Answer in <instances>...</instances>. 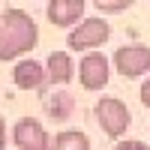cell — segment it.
Instances as JSON below:
<instances>
[{
	"instance_id": "cell-12",
	"label": "cell",
	"mask_w": 150,
	"mask_h": 150,
	"mask_svg": "<svg viewBox=\"0 0 150 150\" xmlns=\"http://www.w3.org/2000/svg\"><path fill=\"white\" fill-rule=\"evenodd\" d=\"M114 150H150L144 141H135V138H126V141H117Z\"/></svg>"
},
{
	"instance_id": "cell-15",
	"label": "cell",
	"mask_w": 150,
	"mask_h": 150,
	"mask_svg": "<svg viewBox=\"0 0 150 150\" xmlns=\"http://www.w3.org/2000/svg\"><path fill=\"white\" fill-rule=\"evenodd\" d=\"M6 147V123H3V117H0V150Z\"/></svg>"
},
{
	"instance_id": "cell-6",
	"label": "cell",
	"mask_w": 150,
	"mask_h": 150,
	"mask_svg": "<svg viewBox=\"0 0 150 150\" xmlns=\"http://www.w3.org/2000/svg\"><path fill=\"white\" fill-rule=\"evenodd\" d=\"M12 144L18 150H48L51 138H48L45 126L36 117H21L15 126H12Z\"/></svg>"
},
{
	"instance_id": "cell-5",
	"label": "cell",
	"mask_w": 150,
	"mask_h": 150,
	"mask_svg": "<svg viewBox=\"0 0 150 150\" xmlns=\"http://www.w3.org/2000/svg\"><path fill=\"white\" fill-rule=\"evenodd\" d=\"M108 75H111V63L102 51H90L81 57L78 63V81L84 90H102L108 84Z\"/></svg>"
},
{
	"instance_id": "cell-11",
	"label": "cell",
	"mask_w": 150,
	"mask_h": 150,
	"mask_svg": "<svg viewBox=\"0 0 150 150\" xmlns=\"http://www.w3.org/2000/svg\"><path fill=\"white\" fill-rule=\"evenodd\" d=\"M45 108L54 120H69L72 108H75V99H72V93H54V99H45Z\"/></svg>"
},
{
	"instance_id": "cell-13",
	"label": "cell",
	"mask_w": 150,
	"mask_h": 150,
	"mask_svg": "<svg viewBox=\"0 0 150 150\" xmlns=\"http://www.w3.org/2000/svg\"><path fill=\"white\" fill-rule=\"evenodd\" d=\"M96 9L99 12H120V9H129V0H123V3H102V0H99Z\"/></svg>"
},
{
	"instance_id": "cell-4",
	"label": "cell",
	"mask_w": 150,
	"mask_h": 150,
	"mask_svg": "<svg viewBox=\"0 0 150 150\" xmlns=\"http://www.w3.org/2000/svg\"><path fill=\"white\" fill-rule=\"evenodd\" d=\"M114 69L123 78H138V75L150 72V48L147 45H120L114 51Z\"/></svg>"
},
{
	"instance_id": "cell-3",
	"label": "cell",
	"mask_w": 150,
	"mask_h": 150,
	"mask_svg": "<svg viewBox=\"0 0 150 150\" xmlns=\"http://www.w3.org/2000/svg\"><path fill=\"white\" fill-rule=\"evenodd\" d=\"M111 36V24L105 18H81V24L69 33V48L72 51H96L99 45H105Z\"/></svg>"
},
{
	"instance_id": "cell-2",
	"label": "cell",
	"mask_w": 150,
	"mask_h": 150,
	"mask_svg": "<svg viewBox=\"0 0 150 150\" xmlns=\"http://www.w3.org/2000/svg\"><path fill=\"white\" fill-rule=\"evenodd\" d=\"M93 114H96L99 129H102L108 138H120V135L132 126L129 108H126V102H123V99H117V96H102V99L96 102Z\"/></svg>"
},
{
	"instance_id": "cell-14",
	"label": "cell",
	"mask_w": 150,
	"mask_h": 150,
	"mask_svg": "<svg viewBox=\"0 0 150 150\" xmlns=\"http://www.w3.org/2000/svg\"><path fill=\"white\" fill-rule=\"evenodd\" d=\"M141 105H144V108H150V78L141 84Z\"/></svg>"
},
{
	"instance_id": "cell-7",
	"label": "cell",
	"mask_w": 150,
	"mask_h": 150,
	"mask_svg": "<svg viewBox=\"0 0 150 150\" xmlns=\"http://www.w3.org/2000/svg\"><path fill=\"white\" fill-rule=\"evenodd\" d=\"M84 9H87L84 0H51L45 6V15H48V21L54 27H72L84 15Z\"/></svg>"
},
{
	"instance_id": "cell-10",
	"label": "cell",
	"mask_w": 150,
	"mask_h": 150,
	"mask_svg": "<svg viewBox=\"0 0 150 150\" xmlns=\"http://www.w3.org/2000/svg\"><path fill=\"white\" fill-rule=\"evenodd\" d=\"M48 150H90V138L81 129H63L51 138Z\"/></svg>"
},
{
	"instance_id": "cell-9",
	"label": "cell",
	"mask_w": 150,
	"mask_h": 150,
	"mask_svg": "<svg viewBox=\"0 0 150 150\" xmlns=\"http://www.w3.org/2000/svg\"><path fill=\"white\" fill-rule=\"evenodd\" d=\"M75 78V63L66 51H51L45 60V81L48 84H69Z\"/></svg>"
},
{
	"instance_id": "cell-1",
	"label": "cell",
	"mask_w": 150,
	"mask_h": 150,
	"mask_svg": "<svg viewBox=\"0 0 150 150\" xmlns=\"http://www.w3.org/2000/svg\"><path fill=\"white\" fill-rule=\"evenodd\" d=\"M39 42V27L24 9H6L0 15V60H18Z\"/></svg>"
},
{
	"instance_id": "cell-8",
	"label": "cell",
	"mask_w": 150,
	"mask_h": 150,
	"mask_svg": "<svg viewBox=\"0 0 150 150\" xmlns=\"http://www.w3.org/2000/svg\"><path fill=\"white\" fill-rule=\"evenodd\" d=\"M12 81L21 90H42L45 87V66L36 60H18L12 69Z\"/></svg>"
}]
</instances>
